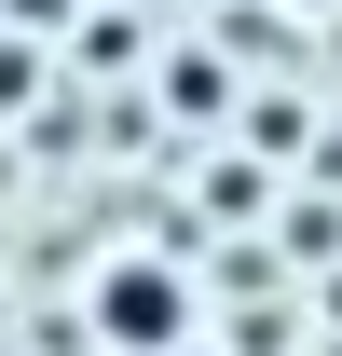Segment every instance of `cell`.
<instances>
[{
	"label": "cell",
	"mask_w": 342,
	"mask_h": 356,
	"mask_svg": "<svg viewBox=\"0 0 342 356\" xmlns=\"http://www.w3.org/2000/svg\"><path fill=\"white\" fill-rule=\"evenodd\" d=\"M83 329H96L110 356H178V343H192V274H178V261H151V247L96 261V288H83Z\"/></svg>",
	"instance_id": "6da1fadb"
}]
</instances>
